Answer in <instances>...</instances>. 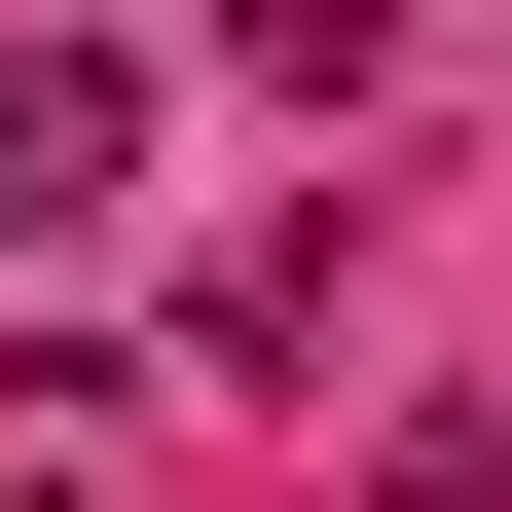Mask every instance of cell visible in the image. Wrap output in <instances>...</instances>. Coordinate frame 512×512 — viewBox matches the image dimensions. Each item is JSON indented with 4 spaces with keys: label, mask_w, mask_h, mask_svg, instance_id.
Wrapping results in <instances>:
<instances>
[{
    "label": "cell",
    "mask_w": 512,
    "mask_h": 512,
    "mask_svg": "<svg viewBox=\"0 0 512 512\" xmlns=\"http://www.w3.org/2000/svg\"><path fill=\"white\" fill-rule=\"evenodd\" d=\"M110 183H147V74H110V37H0V256L110 220Z\"/></svg>",
    "instance_id": "obj_1"
},
{
    "label": "cell",
    "mask_w": 512,
    "mask_h": 512,
    "mask_svg": "<svg viewBox=\"0 0 512 512\" xmlns=\"http://www.w3.org/2000/svg\"><path fill=\"white\" fill-rule=\"evenodd\" d=\"M110 403H147V366H74V330H0V512H74V476H110Z\"/></svg>",
    "instance_id": "obj_2"
}]
</instances>
